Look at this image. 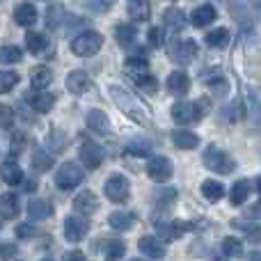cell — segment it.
Here are the masks:
<instances>
[{"instance_id":"6da1fadb","label":"cell","mask_w":261,"mask_h":261,"mask_svg":"<svg viewBox=\"0 0 261 261\" xmlns=\"http://www.w3.org/2000/svg\"><path fill=\"white\" fill-rule=\"evenodd\" d=\"M108 92H110V96H113L115 106H117V108L122 110L126 117H130L135 124L149 126V119H151V115H149V108L138 99V96L130 94L128 90H124V87H119V85H110Z\"/></svg>"},{"instance_id":"7a4b0ae2","label":"cell","mask_w":261,"mask_h":261,"mask_svg":"<svg viewBox=\"0 0 261 261\" xmlns=\"http://www.w3.org/2000/svg\"><path fill=\"white\" fill-rule=\"evenodd\" d=\"M202 161H204V165H206L208 170L218 172V174H231V172L236 170V161L227 151H222L220 147H216V144L206 147Z\"/></svg>"},{"instance_id":"3957f363","label":"cell","mask_w":261,"mask_h":261,"mask_svg":"<svg viewBox=\"0 0 261 261\" xmlns=\"http://www.w3.org/2000/svg\"><path fill=\"white\" fill-rule=\"evenodd\" d=\"M101 46H103V37L94 30L81 32V35L71 41V50L78 58H92V55H96L101 50Z\"/></svg>"},{"instance_id":"277c9868","label":"cell","mask_w":261,"mask_h":261,"mask_svg":"<svg viewBox=\"0 0 261 261\" xmlns=\"http://www.w3.org/2000/svg\"><path fill=\"white\" fill-rule=\"evenodd\" d=\"M206 99L199 101H179V103L172 108V117H174L176 124H195L202 119L204 110H206Z\"/></svg>"},{"instance_id":"5b68a950","label":"cell","mask_w":261,"mask_h":261,"mask_svg":"<svg viewBox=\"0 0 261 261\" xmlns=\"http://www.w3.org/2000/svg\"><path fill=\"white\" fill-rule=\"evenodd\" d=\"M103 193L110 202L124 204V202H128V197H130V184L124 174H113L108 181H106Z\"/></svg>"},{"instance_id":"8992f818","label":"cell","mask_w":261,"mask_h":261,"mask_svg":"<svg viewBox=\"0 0 261 261\" xmlns=\"http://www.w3.org/2000/svg\"><path fill=\"white\" fill-rule=\"evenodd\" d=\"M83 179H85V174H83V170L76 163H64V165H60L58 174H55V184H58L60 190L78 188V186L83 184Z\"/></svg>"},{"instance_id":"52a82bcc","label":"cell","mask_w":261,"mask_h":261,"mask_svg":"<svg viewBox=\"0 0 261 261\" xmlns=\"http://www.w3.org/2000/svg\"><path fill=\"white\" fill-rule=\"evenodd\" d=\"M62 231L69 243H81L87 236V231H90V222L83 216H69V218H64V222H62Z\"/></svg>"},{"instance_id":"ba28073f","label":"cell","mask_w":261,"mask_h":261,"mask_svg":"<svg viewBox=\"0 0 261 261\" xmlns=\"http://www.w3.org/2000/svg\"><path fill=\"white\" fill-rule=\"evenodd\" d=\"M170 53H172V58H174V62L188 64V62H193V60L197 58L199 46H197V41L195 39H181V41H174V44H172Z\"/></svg>"},{"instance_id":"9c48e42d","label":"cell","mask_w":261,"mask_h":261,"mask_svg":"<svg viewBox=\"0 0 261 261\" xmlns=\"http://www.w3.org/2000/svg\"><path fill=\"white\" fill-rule=\"evenodd\" d=\"M147 174L149 179H153L156 184H165L172 176V163L165 156H151L147 163Z\"/></svg>"},{"instance_id":"30bf717a","label":"cell","mask_w":261,"mask_h":261,"mask_svg":"<svg viewBox=\"0 0 261 261\" xmlns=\"http://www.w3.org/2000/svg\"><path fill=\"white\" fill-rule=\"evenodd\" d=\"M106 153L103 149L99 147L96 142H92V140H85V142L81 144V161L85 167H90V170H96V167L103 163Z\"/></svg>"},{"instance_id":"8fae6325","label":"cell","mask_w":261,"mask_h":261,"mask_svg":"<svg viewBox=\"0 0 261 261\" xmlns=\"http://www.w3.org/2000/svg\"><path fill=\"white\" fill-rule=\"evenodd\" d=\"M90 87H92V78L87 76L85 71H71L67 76V90L71 92V94H76V96H83L85 92H90Z\"/></svg>"},{"instance_id":"7c38bea8","label":"cell","mask_w":261,"mask_h":261,"mask_svg":"<svg viewBox=\"0 0 261 261\" xmlns=\"http://www.w3.org/2000/svg\"><path fill=\"white\" fill-rule=\"evenodd\" d=\"M73 208H76L81 216H92V213L99 208V197H96L92 190H83V193H78L76 199H73Z\"/></svg>"},{"instance_id":"4fadbf2b","label":"cell","mask_w":261,"mask_h":261,"mask_svg":"<svg viewBox=\"0 0 261 261\" xmlns=\"http://www.w3.org/2000/svg\"><path fill=\"white\" fill-rule=\"evenodd\" d=\"M138 248L142 250V254H147V257L151 259H163L165 257V243H163L161 239H156V236H142V239L138 241Z\"/></svg>"},{"instance_id":"5bb4252c","label":"cell","mask_w":261,"mask_h":261,"mask_svg":"<svg viewBox=\"0 0 261 261\" xmlns=\"http://www.w3.org/2000/svg\"><path fill=\"white\" fill-rule=\"evenodd\" d=\"M85 122H87V128L94 130V133H99V135H108L110 133V119H108V115H106L103 110H99V108L90 110L87 117H85Z\"/></svg>"},{"instance_id":"9a60e30c","label":"cell","mask_w":261,"mask_h":261,"mask_svg":"<svg viewBox=\"0 0 261 261\" xmlns=\"http://www.w3.org/2000/svg\"><path fill=\"white\" fill-rule=\"evenodd\" d=\"M156 229H158V234H161L165 241H176V239H181V234H184V231L190 229V225H188V222L170 220V222H158Z\"/></svg>"},{"instance_id":"2e32d148","label":"cell","mask_w":261,"mask_h":261,"mask_svg":"<svg viewBox=\"0 0 261 261\" xmlns=\"http://www.w3.org/2000/svg\"><path fill=\"white\" fill-rule=\"evenodd\" d=\"M0 176H3V181L7 186H16L23 181V170L14 158H7V161H3V165H0Z\"/></svg>"},{"instance_id":"e0dca14e","label":"cell","mask_w":261,"mask_h":261,"mask_svg":"<svg viewBox=\"0 0 261 261\" xmlns=\"http://www.w3.org/2000/svg\"><path fill=\"white\" fill-rule=\"evenodd\" d=\"M21 213V204H18V195L16 193H5L0 197V216L5 220H14Z\"/></svg>"},{"instance_id":"ac0fdd59","label":"cell","mask_w":261,"mask_h":261,"mask_svg":"<svg viewBox=\"0 0 261 261\" xmlns=\"http://www.w3.org/2000/svg\"><path fill=\"white\" fill-rule=\"evenodd\" d=\"M126 12H128V16L138 23L149 21V16H151V3H149V0H128Z\"/></svg>"},{"instance_id":"d6986e66","label":"cell","mask_w":261,"mask_h":261,"mask_svg":"<svg viewBox=\"0 0 261 261\" xmlns=\"http://www.w3.org/2000/svg\"><path fill=\"white\" fill-rule=\"evenodd\" d=\"M216 18H218V12L213 5H202V7L193 9V14H190V21H193V25H197V28L211 25Z\"/></svg>"},{"instance_id":"ffe728a7","label":"cell","mask_w":261,"mask_h":261,"mask_svg":"<svg viewBox=\"0 0 261 261\" xmlns=\"http://www.w3.org/2000/svg\"><path fill=\"white\" fill-rule=\"evenodd\" d=\"M167 90L172 92V94L181 96L186 94V92L190 90V78L186 71H172L170 76H167Z\"/></svg>"},{"instance_id":"44dd1931","label":"cell","mask_w":261,"mask_h":261,"mask_svg":"<svg viewBox=\"0 0 261 261\" xmlns=\"http://www.w3.org/2000/svg\"><path fill=\"white\" fill-rule=\"evenodd\" d=\"M14 21H16L21 28L35 25V21H37V9H35V5L21 3L16 9H14Z\"/></svg>"},{"instance_id":"7402d4cb","label":"cell","mask_w":261,"mask_h":261,"mask_svg":"<svg viewBox=\"0 0 261 261\" xmlns=\"http://www.w3.org/2000/svg\"><path fill=\"white\" fill-rule=\"evenodd\" d=\"M28 101H30L32 110H37V113H41V115H46L48 110H53V106H55V96L50 94V92H46V90L32 94Z\"/></svg>"},{"instance_id":"603a6c76","label":"cell","mask_w":261,"mask_h":261,"mask_svg":"<svg viewBox=\"0 0 261 261\" xmlns=\"http://www.w3.org/2000/svg\"><path fill=\"white\" fill-rule=\"evenodd\" d=\"M28 216H30L32 220H46V218L53 216V206H50V202H46V199H32V202L28 204Z\"/></svg>"},{"instance_id":"cb8c5ba5","label":"cell","mask_w":261,"mask_h":261,"mask_svg":"<svg viewBox=\"0 0 261 261\" xmlns=\"http://www.w3.org/2000/svg\"><path fill=\"white\" fill-rule=\"evenodd\" d=\"M135 37H138V28L128 25V23H117L115 25V39H117V44L122 48H128L135 41Z\"/></svg>"},{"instance_id":"d4e9b609","label":"cell","mask_w":261,"mask_h":261,"mask_svg":"<svg viewBox=\"0 0 261 261\" xmlns=\"http://www.w3.org/2000/svg\"><path fill=\"white\" fill-rule=\"evenodd\" d=\"M250 190H252V186H250V181H248V179H241V181H236V184L231 186V193H229L231 204H234V206H241V204H243V202H248V197H250Z\"/></svg>"},{"instance_id":"484cf974","label":"cell","mask_w":261,"mask_h":261,"mask_svg":"<svg viewBox=\"0 0 261 261\" xmlns=\"http://www.w3.org/2000/svg\"><path fill=\"white\" fill-rule=\"evenodd\" d=\"M108 222H110V227H113V229L128 231L130 227L135 225V216H133V213H128V211H115V213H110Z\"/></svg>"},{"instance_id":"4316f807","label":"cell","mask_w":261,"mask_h":261,"mask_svg":"<svg viewBox=\"0 0 261 261\" xmlns=\"http://www.w3.org/2000/svg\"><path fill=\"white\" fill-rule=\"evenodd\" d=\"M126 153L128 156H135V158H144V156H151L153 153V144L149 140H142V138H135L126 144Z\"/></svg>"},{"instance_id":"83f0119b","label":"cell","mask_w":261,"mask_h":261,"mask_svg":"<svg viewBox=\"0 0 261 261\" xmlns=\"http://www.w3.org/2000/svg\"><path fill=\"white\" fill-rule=\"evenodd\" d=\"M202 195L206 202H220L225 197V186L220 181H213V179H206L202 184Z\"/></svg>"},{"instance_id":"f1b7e54d","label":"cell","mask_w":261,"mask_h":261,"mask_svg":"<svg viewBox=\"0 0 261 261\" xmlns=\"http://www.w3.org/2000/svg\"><path fill=\"white\" fill-rule=\"evenodd\" d=\"M229 30L227 28H216V30H211L206 37H204V41H206L211 48H225V46H229Z\"/></svg>"},{"instance_id":"f546056e","label":"cell","mask_w":261,"mask_h":261,"mask_svg":"<svg viewBox=\"0 0 261 261\" xmlns=\"http://www.w3.org/2000/svg\"><path fill=\"white\" fill-rule=\"evenodd\" d=\"M172 142L179 149H195L199 144V138L193 130H174V133H172Z\"/></svg>"},{"instance_id":"4dcf8cb0","label":"cell","mask_w":261,"mask_h":261,"mask_svg":"<svg viewBox=\"0 0 261 261\" xmlns=\"http://www.w3.org/2000/svg\"><path fill=\"white\" fill-rule=\"evenodd\" d=\"M50 81H53V71H50V69H46V67L35 69V71H32V76H30V85H32V90H37V92L46 90V87L50 85Z\"/></svg>"},{"instance_id":"1f68e13d","label":"cell","mask_w":261,"mask_h":261,"mask_svg":"<svg viewBox=\"0 0 261 261\" xmlns=\"http://www.w3.org/2000/svg\"><path fill=\"white\" fill-rule=\"evenodd\" d=\"M53 165H55V156H50L48 151H44V149H35L32 151V167L37 172H48Z\"/></svg>"},{"instance_id":"d6a6232c","label":"cell","mask_w":261,"mask_h":261,"mask_svg":"<svg viewBox=\"0 0 261 261\" xmlns=\"http://www.w3.org/2000/svg\"><path fill=\"white\" fill-rule=\"evenodd\" d=\"M25 44H28V50H30V53L39 55V53H44V50L48 48V37L41 35V32H28Z\"/></svg>"},{"instance_id":"836d02e7","label":"cell","mask_w":261,"mask_h":261,"mask_svg":"<svg viewBox=\"0 0 261 261\" xmlns=\"http://www.w3.org/2000/svg\"><path fill=\"white\" fill-rule=\"evenodd\" d=\"M163 21H165V25L170 28V30H184V28H186L184 12H181V9H176V7L165 9V14H163Z\"/></svg>"},{"instance_id":"e575fe53","label":"cell","mask_w":261,"mask_h":261,"mask_svg":"<svg viewBox=\"0 0 261 261\" xmlns=\"http://www.w3.org/2000/svg\"><path fill=\"white\" fill-rule=\"evenodd\" d=\"M248 115L254 124H261V96L252 87H248Z\"/></svg>"},{"instance_id":"d590c367","label":"cell","mask_w":261,"mask_h":261,"mask_svg":"<svg viewBox=\"0 0 261 261\" xmlns=\"http://www.w3.org/2000/svg\"><path fill=\"white\" fill-rule=\"evenodd\" d=\"M23 60V50L18 46H3L0 48V64H16Z\"/></svg>"},{"instance_id":"8d00e7d4","label":"cell","mask_w":261,"mask_h":261,"mask_svg":"<svg viewBox=\"0 0 261 261\" xmlns=\"http://www.w3.org/2000/svg\"><path fill=\"white\" fill-rule=\"evenodd\" d=\"M103 252H106V259L108 261H117L119 257H124V252H126V243L124 241H106V248H103Z\"/></svg>"},{"instance_id":"74e56055","label":"cell","mask_w":261,"mask_h":261,"mask_svg":"<svg viewBox=\"0 0 261 261\" xmlns=\"http://www.w3.org/2000/svg\"><path fill=\"white\" fill-rule=\"evenodd\" d=\"M18 83V73L12 71V69H5V71H0V94H7V92H12L14 87H16Z\"/></svg>"},{"instance_id":"f35d334b","label":"cell","mask_w":261,"mask_h":261,"mask_svg":"<svg viewBox=\"0 0 261 261\" xmlns=\"http://www.w3.org/2000/svg\"><path fill=\"white\" fill-rule=\"evenodd\" d=\"M133 81H135V85L142 87V90H147V92H156V90H158L156 78H153L149 71H138V73H133Z\"/></svg>"},{"instance_id":"ab89813d","label":"cell","mask_w":261,"mask_h":261,"mask_svg":"<svg viewBox=\"0 0 261 261\" xmlns=\"http://www.w3.org/2000/svg\"><path fill=\"white\" fill-rule=\"evenodd\" d=\"M222 252H225L227 257H243V243H241L236 236H227V239L222 241Z\"/></svg>"},{"instance_id":"60d3db41","label":"cell","mask_w":261,"mask_h":261,"mask_svg":"<svg viewBox=\"0 0 261 261\" xmlns=\"http://www.w3.org/2000/svg\"><path fill=\"white\" fill-rule=\"evenodd\" d=\"M239 227H243V234L248 236V241L252 243H261V227L259 225H252V222H236Z\"/></svg>"},{"instance_id":"b9f144b4","label":"cell","mask_w":261,"mask_h":261,"mask_svg":"<svg viewBox=\"0 0 261 261\" xmlns=\"http://www.w3.org/2000/svg\"><path fill=\"white\" fill-rule=\"evenodd\" d=\"M124 64H126V69H128L130 73L147 71V60H144L142 55H140V58H138V55H133V58H126V62H124Z\"/></svg>"},{"instance_id":"7bdbcfd3","label":"cell","mask_w":261,"mask_h":261,"mask_svg":"<svg viewBox=\"0 0 261 261\" xmlns=\"http://www.w3.org/2000/svg\"><path fill=\"white\" fill-rule=\"evenodd\" d=\"M14 126V110L9 106L0 103V128H12Z\"/></svg>"},{"instance_id":"ee69618b","label":"cell","mask_w":261,"mask_h":261,"mask_svg":"<svg viewBox=\"0 0 261 261\" xmlns=\"http://www.w3.org/2000/svg\"><path fill=\"white\" fill-rule=\"evenodd\" d=\"M16 252H18L16 245H12V243H0V259H5V261H7V259H14V257H16Z\"/></svg>"},{"instance_id":"f6af8a7d","label":"cell","mask_w":261,"mask_h":261,"mask_svg":"<svg viewBox=\"0 0 261 261\" xmlns=\"http://www.w3.org/2000/svg\"><path fill=\"white\" fill-rule=\"evenodd\" d=\"M147 39H149V46L158 48V46H161V41H163L161 30H158V28H151V30H149V35H147Z\"/></svg>"},{"instance_id":"bcb514c9","label":"cell","mask_w":261,"mask_h":261,"mask_svg":"<svg viewBox=\"0 0 261 261\" xmlns=\"http://www.w3.org/2000/svg\"><path fill=\"white\" fill-rule=\"evenodd\" d=\"M16 236L18 239H30V236H35V227L32 225H18L16 227Z\"/></svg>"},{"instance_id":"7dc6e473","label":"cell","mask_w":261,"mask_h":261,"mask_svg":"<svg viewBox=\"0 0 261 261\" xmlns=\"http://www.w3.org/2000/svg\"><path fill=\"white\" fill-rule=\"evenodd\" d=\"M62 261H87V257L83 252H78V250H73V252H67L64 254Z\"/></svg>"},{"instance_id":"c3c4849f","label":"cell","mask_w":261,"mask_h":261,"mask_svg":"<svg viewBox=\"0 0 261 261\" xmlns=\"http://www.w3.org/2000/svg\"><path fill=\"white\" fill-rule=\"evenodd\" d=\"M250 261H261V252H257V254H254V257L250 259Z\"/></svg>"},{"instance_id":"681fc988","label":"cell","mask_w":261,"mask_h":261,"mask_svg":"<svg viewBox=\"0 0 261 261\" xmlns=\"http://www.w3.org/2000/svg\"><path fill=\"white\" fill-rule=\"evenodd\" d=\"M257 190H259V195H261V179L257 181Z\"/></svg>"},{"instance_id":"f907efd6","label":"cell","mask_w":261,"mask_h":261,"mask_svg":"<svg viewBox=\"0 0 261 261\" xmlns=\"http://www.w3.org/2000/svg\"><path fill=\"white\" fill-rule=\"evenodd\" d=\"M103 3L106 5H113V3H117V0H103Z\"/></svg>"},{"instance_id":"816d5d0a","label":"cell","mask_w":261,"mask_h":261,"mask_svg":"<svg viewBox=\"0 0 261 261\" xmlns=\"http://www.w3.org/2000/svg\"><path fill=\"white\" fill-rule=\"evenodd\" d=\"M41 261H53V259H41Z\"/></svg>"},{"instance_id":"f5cc1de1","label":"cell","mask_w":261,"mask_h":261,"mask_svg":"<svg viewBox=\"0 0 261 261\" xmlns=\"http://www.w3.org/2000/svg\"><path fill=\"white\" fill-rule=\"evenodd\" d=\"M133 261H142V259H133Z\"/></svg>"}]
</instances>
